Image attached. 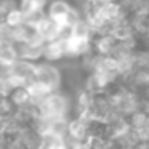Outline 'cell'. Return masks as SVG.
<instances>
[]
</instances>
